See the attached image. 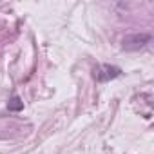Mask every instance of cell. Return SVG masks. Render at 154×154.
Segmentation results:
<instances>
[{
  "label": "cell",
  "mask_w": 154,
  "mask_h": 154,
  "mask_svg": "<svg viewBox=\"0 0 154 154\" xmlns=\"http://www.w3.org/2000/svg\"><path fill=\"white\" fill-rule=\"evenodd\" d=\"M8 109L9 111H13V112H18V111H22L24 109V102L20 100V96H11V100H9V103H8Z\"/></svg>",
  "instance_id": "3957f363"
},
{
  "label": "cell",
  "mask_w": 154,
  "mask_h": 154,
  "mask_svg": "<svg viewBox=\"0 0 154 154\" xmlns=\"http://www.w3.org/2000/svg\"><path fill=\"white\" fill-rule=\"evenodd\" d=\"M122 74V69L116 67V65H100L96 71H94V78L98 82H109V80H114Z\"/></svg>",
  "instance_id": "7a4b0ae2"
},
{
  "label": "cell",
  "mask_w": 154,
  "mask_h": 154,
  "mask_svg": "<svg viewBox=\"0 0 154 154\" xmlns=\"http://www.w3.org/2000/svg\"><path fill=\"white\" fill-rule=\"evenodd\" d=\"M150 42V35L147 33H140V35H129L123 38V49L127 51H138L141 47H145Z\"/></svg>",
  "instance_id": "6da1fadb"
}]
</instances>
